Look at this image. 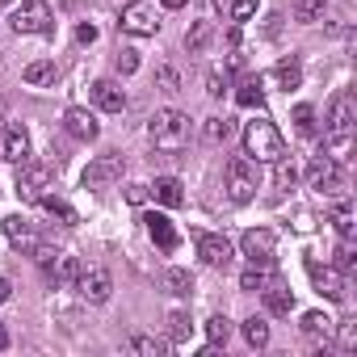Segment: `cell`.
<instances>
[{
	"label": "cell",
	"mask_w": 357,
	"mask_h": 357,
	"mask_svg": "<svg viewBox=\"0 0 357 357\" xmlns=\"http://www.w3.org/2000/svg\"><path fill=\"white\" fill-rule=\"evenodd\" d=\"M353 122H357V105H353V93L340 89L328 105V126H324V151L332 160H349L353 151Z\"/></svg>",
	"instance_id": "obj_1"
},
{
	"label": "cell",
	"mask_w": 357,
	"mask_h": 357,
	"mask_svg": "<svg viewBox=\"0 0 357 357\" xmlns=\"http://www.w3.org/2000/svg\"><path fill=\"white\" fill-rule=\"evenodd\" d=\"M147 139L164 151H176V147H185L190 139V114L185 109H155L147 118Z\"/></svg>",
	"instance_id": "obj_2"
},
{
	"label": "cell",
	"mask_w": 357,
	"mask_h": 357,
	"mask_svg": "<svg viewBox=\"0 0 357 357\" xmlns=\"http://www.w3.org/2000/svg\"><path fill=\"white\" fill-rule=\"evenodd\" d=\"M244 155H257V164H273L286 155V139L269 118H257L244 126Z\"/></svg>",
	"instance_id": "obj_3"
},
{
	"label": "cell",
	"mask_w": 357,
	"mask_h": 357,
	"mask_svg": "<svg viewBox=\"0 0 357 357\" xmlns=\"http://www.w3.org/2000/svg\"><path fill=\"white\" fill-rule=\"evenodd\" d=\"M257 185H261V176H257V160L252 155H231L227 168H223V190L236 206H248L257 198Z\"/></svg>",
	"instance_id": "obj_4"
},
{
	"label": "cell",
	"mask_w": 357,
	"mask_h": 357,
	"mask_svg": "<svg viewBox=\"0 0 357 357\" xmlns=\"http://www.w3.org/2000/svg\"><path fill=\"white\" fill-rule=\"evenodd\" d=\"M307 185H311L315 194H328V198L344 194V172H340V160H332L328 151H319V155L311 160V168H307Z\"/></svg>",
	"instance_id": "obj_5"
},
{
	"label": "cell",
	"mask_w": 357,
	"mask_h": 357,
	"mask_svg": "<svg viewBox=\"0 0 357 357\" xmlns=\"http://www.w3.org/2000/svg\"><path fill=\"white\" fill-rule=\"evenodd\" d=\"M13 30L17 34H51L55 30V13L47 0H22L13 9Z\"/></svg>",
	"instance_id": "obj_6"
},
{
	"label": "cell",
	"mask_w": 357,
	"mask_h": 357,
	"mask_svg": "<svg viewBox=\"0 0 357 357\" xmlns=\"http://www.w3.org/2000/svg\"><path fill=\"white\" fill-rule=\"evenodd\" d=\"M118 30L130 34V38H155V34H160V17H155L151 5H143V0H130V5H122Z\"/></svg>",
	"instance_id": "obj_7"
},
{
	"label": "cell",
	"mask_w": 357,
	"mask_h": 357,
	"mask_svg": "<svg viewBox=\"0 0 357 357\" xmlns=\"http://www.w3.org/2000/svg\"><path fill=\"white\" fill-rule=\"evenodd\" d=\"M51 164H17V198L22 202H43L47 190H51Z\"/></svg>",
	"instance_id": "obj_8"
},
{
	"label": "cell",
	"mask_w": 357,
	"mask_h": 357,
	"mask_svg": "<svg viewBox=\"0 0 357 357\" xmlns=\"http://www.w3.org/2000/svg\"><path fill=\"white\" fill-rule=\"evenodd\" d=\"M122 168H126V160L118 155V151H105V155H97L89 168H84V190H105V185H114V181H122Z\"/></svg>",
	"instance_id": "obj_9"
},
{
	"label": "cell",
	"mask_w": 357,
	"mask_h": 357,
	"mask_svg": "<svg viewBox=\"0 0 357 357\" xmlns=\"http://www.w3.org/2000/svg\"><path fill=\"white\" fill-rule=\"evenodd\" d=\"M76 290H80L84 303H109L114 278H109V269H101V265H84L80 278H76Z\"/></svg>",
	"instance_id": "obj_10"
},
{
	"label": "cell",
	"mask_w": 357,
	"mask_h": 357,
	"mask_svg": "<svg viewBox=\"0 0 357 357\" xmlns=\"http://www.w3.org/2000/svg\"><path fill=\"white\" fill-rule=\"evenodd\" d=\"M240 248H244L248 261H273V257H278V236H273L269 227H248V231L240 236Z\"/></svg>",
	"instance_id": "obj_11"
},
{
	"label": "cell",
	"mask_w": 357,
	"mask_h": 357,
	"mask_svg": "<svg viewBox=\"0 0 357 357\" xmlns=\"http://www.w3.org/2000/svg\"><path fill=\"white\" fill-rule=\"evenodd\" d=\"M198 257H202L211 269H227V265H231V240L206 231V236H198Z\"/></svg>",
	"instance_id": "obj_12"
},
{
	"label": "cell",
	"mask_w": 357,
	"mask_h": 357,
	"mask_svg": "<svg viewBox=\"0 0 357 357\" xmlns=\"http://www.w3.org/2000/svg\"><path fill=\"white\" fill-rule=\"evenodd\" d=\"M63 130H68L72 139H80V143H93L101 126H97V114H89L84 105H72V109L63 114Z\"/></svg>",
	"instance_id": "obj_13"
},
{
	"label": "cell",
	"mask_w": 357,
	"mask_h": 357,
	"mask_svg": "<svg viewBox=\"0 0 357 357\" xmlns=\"http://www.w3.org/2000/svg\"><path fill=\"white\" fill-rule=\"evenodd\" d=\"M307 273H311V282H315V290H319L324 298H332V303L344 298V278H340L332 265H315V261H307Z\"/></svg>",
	"instance_id": "obj_14"
},
{
	"label": "cell",
	"mask_w": 357,
	"mask_h": 357,
	"mask_svg": "<svg viewBox=\"0 0 357 357\" xmlns=\"http://www.w3.org/2000/svg\"><path fill=\"white\" fill-rule=\"evenodd\" d=\"M89 93H93V105H97L101 114H122V109H126V93H122V84H114V80H97Z\"/></svg>",
	"instance_id": "obj_15"
},
{
	"label": "cell",
	"mask_w": 357,
	"mask_h": 357,
	"mask_svg": "<svg viewBox=\"0 0 357 357\" xmlns=\"http://www.w3.org/2000/svg\"><path fill=\"white\" fill-rule=\"evenodd\" d=\"M147 194H151L160 206H168V211L185 206V185L176 181V176H155V185H147Z\"/></svg>",
	"instance_id": "obj_16"
},
{
	"label": "cell",
	"mask_w": 357,
	"mask_h": 357,
	"mask_svg": "<svg viewBox=\"0 0 357 357\" xmlns=\"http://www.w3.org/2000/svg\"><path fill=\"white\" fill-rule=\"evenodd\" d=\"M0 155L5 160H13V164H26L30 160V135H26V126H9L5 130V139H0Z\"/></svg>",
	"instance_id": "obj_17"
},
{
	"label": "cell",
	"mask_w": 357,
	"mask_h": 357,
	"mask_svg": "<svg viewBox=\"0 0 357 357\" xmlns=\"http://www.w3.org/2000/svg\"><path fill=\"white\" fill-rule=\"evenodd\" d=\"M143 223H147V236H151L164 252H172L176 244H181V236H176V227H172V219H168V215H147Z\"/></svg>",
	"instance_id": "obj_18"
},
{
	"label": "cell",
	"mask_w": 357,
	"mask_h": 357,
	"mask_svg": "<svg viewBox=\"0 0 357 357\" xmlns=\"http://www.w3.org/2000/svg\"><path fill=\"white\" fill-rule=\"evenodd\" d=\"M5 236H9V244L22 248V252H34V244H38V231H34L22 215H9V219H5Z\"/></svg>",
	"instance_id": "obj_19"
},
{
	"label": "cell",
	"mask_w": 357,
	"mask_h": 357,
	"mask_svg": "<svg viewBox=\"0 0 357 357\" xmlns=\"http://www.w3.org/2000/svg\"><path fill=\"white\" fill-rule=\"evenodd\" d=\"M261 294H265V311H269V315H290V311H294V290L282 286L278 278H273Z\"/></svg>",
	"instance_id": "obj_20"
},
{
	"label": "cell",
	"mask_w": 357,
	"mask_h": 357,
	"mask_svg": "<svg viewBox=\"0 0 357 357\" xmlns=\"http://www.w3.org/2000/svg\"><path fill=\"white\" fill-rule=\"evenodd\" d=\"M273 84H278V89H286V93L303 84V63H298V55H286V59H278V63H273Z\"/></svg>",
	"instance_id": "obj_21"
},
{
	"label": "cell",
	"mask_w": 357,
	"mask_h": 357,
	"mask_svg": "<svg viewBox=\"0 0 357 357\" xmlns=\"http://www.w3.org/2000/svg\"><path fill=\"white\" fill-rule=\"evenodd\" d=\"M273 278H278V273H273V261H252V265L240 273V290H265Z\"/></svg>",
	"instance_id": "obj_22"
},
{
	"label": "cell",
	"mask_w": 357,
	"mask_h": 357,
	"mask_svg": "<svg viewBox=\"0 0 357 357\" xmlns=\"http://www.w3.org/2000/svg\"><path fill=\"white\" fill-rule=\"evenodd\" d=\"M80 269H84V265H80L76 257H63V252H59V257H55V265H51V282H55V286H76Z\"/></svg>",
	"instance_id": "obj_23"
},
{
	"label": "cell",
	"mask_w": 357,
	"mask_h": 357,
	"mask_svg": "<svg viewBox=\"0 0 357 357\" xmlns=\"http://www.w3.org/2000/svg\"><path fill=\"white\" fill-rule=\"evenodd\" d=\"M164 286H168V294L185 298V294H194V273L181 269V265H172V269H164Z\"/></svg>",
	"instance_id": "obj_24"
},
{
	"label": "cell",
	"mask_w": 357,
	"mask_h": 357,
	"mask_svg": "<svg viewBox=\"0 0 357 357\" xmlns=\"http://www.w3.org/2000/svg\"><path fill=\"white\" fill-rule=\"evenodd\" d=\"M211 43H215V26H211V22H194V26L185 30V47H190V55H202Z\"/></svg>",
	"instance_id": "obj_25"
},
{
	"label": "cell",
	"mask_w": 357,
	"mask_h": 357,
	"mask_svg": "<svg viewBox=\"0 0 357 357\" xmlns=\"http://www.w3.org/2000/svg\"><path fill=\"white\" fill-rule=\"evenodd\" d=\"M22 80L34 84V89L55 84V63H51V59H34V63H26V68H22Z\"/></svg>",
	"instance_id": "obj_26"
},
{
	"label": "cell",
	"mask_w": 357,
	"mask_h": 357,
	"mask_svg": "<svg viewBox=\"0 0 357 357\" xmlns=\"http://www.w3.org/2000/svg\"><path fill=\"white\" fill-rule=\"evenodd\" d=\"M130 349H135L139 357H168V340H160V336H151V332H135V336H130Z\"/></svg>",
	"instance_id": "obj_27"
},
{
	"label": "cell",
	"mask_w": 357,
	"mask_h": 357,
	"mask_svg": "<svg viewBox=\"0 0 357 357\" xmlns=\"http://www.w3.org/2000/svg\"><path fill=\"white\" fill-rule=\"evenodd\" d=\"M190 332H194V319H190V311H168V344H181V340H190Z\"/></svg>",
	"instance_id": "obj_28"
},
{
	"label": "cell",
	"mask_w": 357,
	"mask_h": 357,
	"mask_svg": "<svg viewBox=\"0 0 357 357\" xmlns=\"http://www.w3.org/2000/svg\"><path fill=\"white\" fill-rule=\"evenodd\" d=\"M324 13H328V0H294V17H298L303 26L324 22Z\"/></svg>",
	"instance_id": "obj_29"
},
{
	"label": "cell",
	"mask_w": 357,
	"mask_h": 357,
	"mask_svg": "<svg viewBox=\"0 0 357 357\" xmlns=\"http://www.w3.org/2000/svg\"><path fill=\"white\" fill-rule=\"evenodd\" d=\"M236 101H240L244 109H265V89H261V76H257V80H244V84H240V93H236Z\"/></svg>",
	"instance_id": "obj_30"
},
{
	"label": "cell",
	"mask_w": 357,
	"mask_h": 357,
	"mask_svg": "<svg viewBox=\"0 0 357 357\" xmlns=\"http://www.w3.org/2000/svg\"><path fill=\"white\" fill-rule=\"evenodd\" d=\"M332 223H336L340 240H344V236H353V206H349V198H344V194H336V206H332Z\"/></svg>",
	"instance_id": "obj_31"
},
{
	"label": "cell",
	"mask_w": 357,
	"mask_h": 357,
	"mask_svg": "<svg viewBox=\"0 0 357 357\" xmlns=\"http://www.w3.org/2000/svg\"><path fill=\"white\" fill-rule=\"evenodd\" d=\"M231 130H236V122H231V118H206V126H202L206 143H227V139H231Z\"/></svg>",
	"instance_id": "obj_32"
},
{
	"label": "cell",
	"mask_w": 357,
	"mask_h": 357,
	"mask_svg": "<svg viewBox=\"0 0 357 357\" xmlns=\"http://www.w3.org/2000/svg\"><path fill=\"white\" fill-rule=\"evenodd\" d=\"M38 206H43L47 215H55V219H63L68 227H76V223H80V219H76V211H72V206H68L63 198H55V194H47V198H43Z\"/></svg>",
	"instance_id": "obj_33"
},
{
	"label": "cell",
	"mask_w": 357,
	"mask_h": 357,
	"mask_svg": "<svg viewBox=\"0 0 357 357\" xmlns=\"http://www.w3.org/2000/svg\"><path fill=\"white\" fill-rule=\"evenodd\" d=\"M206 340H211L215 349L227 344V340H231V319H227V315H211V319H206Z\"/></svg>",
	"instance_id": "obj_34"
},
{
	"label": "cell",
	"mask_w": 357,
	"mask_h": 357,
	"mask_svg": "<svg viewBox=\"0 0 357 357\" xmlns=\"http://www.w3.org/2000/svg\"><path fill=\"white\" fill-rule=\"evenodd\" d=\"M244 340H248L252 349H265V344H269V324H265L261 315L244 319Z\"/></svg>",
	"instance_id": "obj_35"
},
{
	"label": "cell",
	"mask_w": 357,
	"mask_h": 357,
	"mask_svg": "<svg viewBox=\"0 0 357 357\" xmlns=\"http://www.w3.org/2000/svg\"><path fill=\"white\" fill-rule=\"evenodd\" d=\"M298 328H303V332H307V336H328V332H332V319H328V315H324V311H307V315H303V324H298Z\"/></svg>",
	"instance_id": "obj_36"
},
{
	"label": "cell",
	"mask_w": 357,
	"mask_h": 357,
	"mask_svg": "<svg viewBox=\"0 0 357 357\" xmlns=\"http://www.w3.org/2000/svg\"><path fill=\"white\" fill-rule=\"evenodd\" d=\"M155 84H160V93H181V72H176V68H168V63H160L155 68Z\"/></svg>",
	"instance_id": "obj_37"
},
{
	"label": "cell",
	"mask_w": 357,
	"mask_h": 357,
	"mask_svg": "<svg viewBox=\"0 0 357 357\" xmlns=\"http://www.w3.org/2000/svg\"><path fill=\"white\" fill-rule=\"evenodd\" d=\"M219 5H223V0H219ZM257 5H261V0H227L223 9H227V17H231V22H248V17L257 13Z\"/></svg>",
	"instance_id": "obj_38"
},
{
	"label": "cell",
	"mask_w": 357,
	"mask_h": 357,
	"mask_svg": "<svg viewBox=\"0 0 357 357\" xmlns=\"http://www.w3.org/2000/svg\"><path fill=\"white\" fill-rule=\"evenodd\" d=\"M278 164V172H273V181H278V190H294V181H298V168L282 155V160H273Z\"/></svg>",
	"instance_id": "obj_39"
},
{
	"label": "cell",
	"mask_w": 357,
	"mask_h": 357,
	"mask_svg": "<svg viewBox=\"0 0 357 357\" xmlns=\"http://www.w3.org/2000/svg\"><path fill=\"white\" fill-rule=\"evenodd\" d=\"M336 344H340L344 353L357 349V319H340V324H336Z\"/></svg>",
	"instance_id": "obj_40"
},
{
	"label": "cell",
	"mask_w": 357,
	"mask_h": 357,
	"mask_svg": "<svg viewBox=\"0 0 357 357\" xmlns=\"http://www.w3.org/2000/svg\"><path fill=\"white\" fill-rule=\"evenodd\" d=\"M114 68H118L122 76H135V72H139V51H130V47H122V51L114 55Z\"/></svg>",
	"instance_id": "obj_41"
},
{
	"label": "cell",
	"mask_w": 357,
	"mask_h": 357,
	"mask_svg": "<svg viewBox=\"0 0 357 357\" xmlns=\"http://www.w3.org/2000/svg\"><path fill=\"white\" fill-rule=\"evenodd\" d=\"M294 126H298L303 139H311V135H315V109H311V105H298V109H294Z\"/></svg>",
	"instance_id": "obj_42"
},
{
	"label": "cell",
	"mask_w": 357,
	"mask_h": 357,
	"mask_svg": "<svg viewBox=\"0 0 357 357\" xmlns=\"http://www.w3.org/2000/svg\"><path fill=\"white\" fill-rule=\"evenodd\" d=\"M332 269H344V273L353 269V240H349V236L340 240V248H336V265H332Z\"/></svg>",
	"instance_id": "obj_43"
},
{
	"label": "cell",
	"mask_w": 357,
	"mask_h": 357,
	"mask_svg": "<svg viewBox=\"0 0 357 357\" xmlns=\"http://www.w3.org/2000/svg\"><path fill=\"white\" fill-rule=\"evenodd\" d=\"M223 89H227V76H223V72H211V76H206V93H211V97H223Z\"/></svg>",
	"instance_id": "obj_44"
},
{
	"label": "cell",
	"mask_w": 357,
	"mask_h": 357,
	"mask_svg": "<svg viewBox=\"0 0 357 357\" xmlns=\"http://www.w3.org/2000/svg\"><path fill=\"white\" fill-rule=\"evenodd\" d=\"M55 257H59L55 248H47V244H34V261H38L43 269H51V265H55Z\"/></svg>",
	"instance_id": "obj_45"
},
{
	"label": "cell",
	"mask_w": 357,
	"mask_h": 357,
	"mask_svg": "<svg viewBox=\"0 0 357 357\" xmlns=\"http://www.w3.org/2000/svg\"><path fill=\"white\" fill-rule=\"evenodd\" d=\"M126 202L130 206H143L147 202V185H126Z\"/></svg>",
	"instance_id": "obj_46"
},
{
	"label": "cell",
	"mask_w": 357,
	"mask_h": 357,
	"mask_svg": "<svg viewBox=\"0 0 357 357\" xmlns=\"http://www.w3.org/2000/svg\"><path fill=\"white\" fill-rule=\"evenodd\" d=\"M76 38H80V43H97V26H93V22H84V26L76 30Z\"/></svg>",
	"instance_id": "obj_47"
},
{
	"label": "cell",
	"mask_w": 357,
	"mask_h": 357,
	"mask_svg": "<svg viewBox=\"0 0 357 357\" xmlns=\"http://www.w3.org/2000/svg\"><path fill=\"white\" fill-rule=\"evenodd\" d=\"M13 298V286H9V278H0V303H9Z\"/></svg>",
	"instance_id": "obj_48"
},
{
	"label": "cell",
	"mask_w": 357,
	"mask_h": 357,
	"mask_svg": "<svg viewBox=\"0 0 357 357\" xmlns=\"http://www.w3.org/2000/svg\"><path fill=\"white\" fill-rule=\"evenodd\" d=\"M160 5H164V9H185L190 0H160Z\"/></svg>",
	"instance_id": "obj_49"
},
{
	"label": "cell",
	"mask_w": 357,
	"mask_h": 357,
	"mask_svg": "<svg viewBox=\"0 0 357 357\" xmlns=\"http://www.w3.org/2000/svg\"><path fill=\"white\" fill-rule=\"evenodd\" d=\"M5 349H9V328L0 324V353H5Z\"/></svg>",
	"instance_id": "obj_50"
},
{
	"label": "cell",
	"mask_w": 357,
	"mask_h": 357,
	"mask_svg": "<svg viewBox=\"0 0 357 357\" xmlns=\"http://www.w3.org/2000/svg\"><path fill=\"white\" fill-rule=\"evenodd\" d=\"M5 114H9V105H5V97H0V118H5Z\"/></svg>",
	"instance_id": "obj_51"
}]
</instances>
